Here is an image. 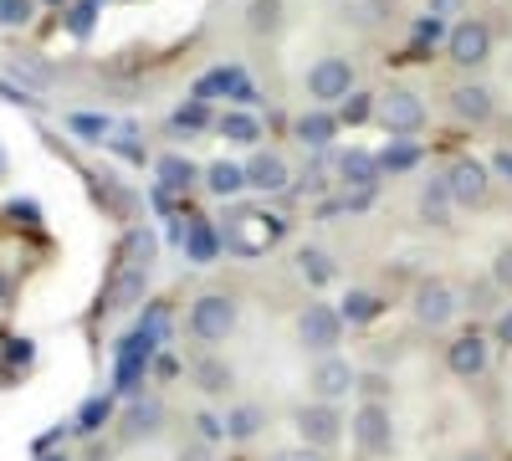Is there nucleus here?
<instances>
[{
    "instance_id": "f3484780",
    "label": "nucleus",
    "mask_w": 512,
    "mask_h": 461,
    "mask_svg": "<svg viewBox=\"0 0 512 461\" xmlns=\"http://www.w3.org/2000/svg\"><path fill=\"white\" fill-rule=\"evenodd\" d=\"M451 211H456V200H451L446 180H431L420 190V221L425 226H451Z\"/></svg>"
},
{
    "instance_id": "f257e3e1",
    "label": "nucleus",
    "mask_w": 512,
    "mask_h": 461,
    "mask_svg": "<svg viewBox=\"0 0 512 461\" xmlns=\"http://www.w3.org/2000/svg\"><path fill=\"white\" fill-rule=\"evenodd\" d=\"M236 313L241 308H236L231 292H205V298H195L185 328H190V339H200V344H226L231 328H236Z\"/></svg>"
},
{
    "instance_id": "58836bf2",
    "label": "nucleus",
    "mask_w": 512,
    "mask_h": 461,
    "mask_svg": "<svg viewBox=\"0 0 512 461\" xmlns=\"http://www.w3.org/2000/svg\"><path fill=\"white\" fill-rule=\"evenodd\" d=\"M431 11H436V16H461L466 0H431Z\"/></svg>"
},
{
    "instance_id": "c756f323",
    "label": "nucleus",
    "mask_w": 512,
    "mask_h": 461,
    "mask_svg": "<svg viewBox=\"0 0 512 461\" xmlns=\"http://www.w3.org/2000/svg\"><path fill=\"white\" fill-rule=\"evenodd\" d=\"M492 287L512 292V246H502L497 257H492Z\"/></svg>"
},
{
    "instance_id": "4468645a",
    "label": "nucleus",
    "mask_w": 512,
    "mask_h": 461,
    "mask_svg": "<svg viewBox=\"0 0 512 461\" xmlns=\"http://www.w3.org/2000/svg\"><path fill=\"white\" fill-rule=\"evenodd\" d=\"M451 113L461 123H487L492 118V88H482V82H461V88L451 93Z\"/></svg>"
},
{
    "instance_id": "ea45409f",
    "label": "nucleus",
    "mask_w": 512,
    "mask_h": 461,
    "mask_svg": "<svg viewBox=\"0 0 512 461\" xmlns=\"http://www.w3.org/2000/svg\"><path fill=\"white\" fill-rule=\"evenodd\" d=\"M492 170H497L502 180H512V149H502V154L492 159Z\"/></svg>"
},
{
    "instance_id": "c9c22d12",
    "label": "nucleus",
    "mask_w": 512,
    "mask_h": 461,
    "mask_svg": "<svg viewBox=\"0 0 512 461\" xmlns=\"http://www.w3.org/2000/svg\"><path fill=\"white\" fill-rule=\"evenodd\" d=\"M195 426H200L205 441H221L226 436V421H216V415H195Z\"/></svg>"
},
{
    "instance_id": "e433bc0d",
    "label": "nucleus",
    "mask_w": 512,
    "mask_h": 461,
    "mask_svg": "<svg viewBox=\"0 0 512 461\" xmlns=\"http://www.w3.org/2000/svg\"><path fill=\"white\" fill-rule=\"evenodd\" d=\"M354 390H364L369 400H379V395L390 390V385H384V374H359V385H354Z\"/></svg>"
},
{
    "instance_id": "79ce46f5",
    "label": "nucleus",
    "mask_w": 512,
    "mask_h": 461,
    "mask_svg": "<svg viewBox=\"0 0 512 461\" xmlns=\"http://www.w3.org/2000/svg\"><path fill=\"white\" fill-rule=\"evenodd\" d=\"M180 461H210V456H205L200 446H190V451H180Z\"/></svg>"
},
{
    "instance_id": "aec40b11",
    "label": "nucleus",
    "mask_w": 512,
    "mask_h": 461,
    "mask_svg": "<svg viewBox=\"0 0 512 461\" xmlns=\"http://www.w3.org/2000/svg\"><path fill=\"white\" fill-rule=\"evenodd\" d=\"M297 272H303L313 287H328L338 277V267H333V257H328L323 246H303V251H297Z\"/></svg>"
},
{
    "instance_id": "6ab92c4d",
    "label": "nucleus",
    "mask_w": 512,
    "mask_h": 461,
    "mask_svg": "<svg viewBox=\"0 0 512 461\" xmlns=\"http://www.w3.org/2000/svg\"><path fill=\"white\" fill-rule=\"evenodd\" d=\"M216 129L231 139V144H256V139H262V118H256L251 108H231V113H221V123H216Z\"/></svg>"
},
{
    "instance_id": "f704fd0d",
    "label": "nucleus",
    "mask_w": 512,
    "mask_h": 461,
    "mask_svg": "<svg viewBox=\"0 0 512 461\" xmlns=\"http://www.w3.org/2000/svg\"><path fill=\"white\" fill-rule=\"evenodd\" d=\"M205 118H210V113H205V98H195V103H185V108L175 113V123H180V129H200Z\"/></svg>"
},
{
    "instance_id": "1a4fd4ad",
    "label": "nucleus",
    "mask_w": 512,
    "mask_h": 461,
    "mask_svg": "<svg viewBox=\"0 0 512 461\" xmlns=\"http://www.w3.org/2000/svg\"><path fill=\"white\" fill-rule=\"evenodd\" d=\"M354 385H359L354 364H349V359H338V354H323V359L313 364V374H308V390H313V400H328V405L349 400V390H354Z\"/></svg>"
},
{
    "instance_id": "393cba45",
    "label": "nucleus",
    "mask_w": 512,
    "mask_h": 461,
    "mask_svg": "<svg viewBox=\"0 0 512 461\" xmlns=\"http://www.w3.org/2000/svg\"><path fill=\"white\" fill-rule=\"evenodd\" d=\"M195 380H200L205 395H221V390L231 385V369H226L221 359H200V364H195Z\"/></svg>"
},
{
    "instance_id": "f03ea898",
    "label": "nucleus",
    "mask_w": 512,
    "mask_h": 461,
    "mask_svg": "<svg viewBox=\"0 0 512 461\" xmlns=\"http://www.w3.org/2000/svg\"><path fill=\"white\" fill-rule=\"evenodd\" d=\"M282 236H287V221L282 216H262V211H241L226 226V246L241 251V257H262V251L277 246Z\"/></svg>"
},
{
    "instance_id": "7c9ffc66",
    "label": "nucleus",
    "mask_w": 512,
    "mask_h": 461,
    "mask_svg": "<svg viewBox=\"0 0 512 461\" xmlns=\"http://www.w3.org/2000/svg\"><path fill=\"white\" fill-rule=\"evenodd\" d=\"M77 431H103V421H108V400H88L82 405V415H77Z\"/></svg>"
},
{
    "instance_id": "423d86ee",
    "label": "nucleus",
    "mask_w": 512,
    "mask_h": 461,
    "mask_svg": "<svg viewBox=\"0 0 512 461\" xmlns=\"http://www.w3.org/2000/svg\"><path fill=\"white\" fill-rule=\"evenodd\" d=\"M297 339H303V349H313V354H333L338 339H344V313L328 308V303H308L303 318H297Z\"/></svg>"
},
{
    "instance_id": "37998d69",
    "label": "nucleus",
    "mask_w": 512,
    "mask_h": 461,
    "mask_svg": "<svg viewBox=\"0 0 512 461\" xmlns=\"http://www.w3.org/2000/svg\"><path fill=\"white\" fill-rule=\"evenodd\" d=\"M456 461H487V456H456Z\"/></svg>"
},
{
    "instance_id": "39448f33",
    "label": "nucleus",
    "mask_w": 512,
    "mask_h": 461,
    "mask_svg": "<svg viewBox=\"0 0 512 461\" xmlns=\"http://www.w3.org/2000/svg\"><path fill=\"white\" fill-rule=\"evenodd\" d=\"M349 93H354V67H349V57H318V62L308 67V98H313V103L333 108V103H344Z\"/></svg>"
},
{
    "instance_id": "5701e85b",
    "label": "nucleus",
    "mask_w": 512,
    "mask_h": 461,
    "mask_svg": "<svg viewBox=\"0 0 512 461\" xmlns=\"http://www.w3.org/2000/svg\"><path fill=\"white\" fill-rule=\"evenodd\" d=\"M256 431H262V410H256V405H236V410L226 415V436H231V441H251Z\"/></svg>"
},
{
    "instance_id": "a211bd4d",
    "label": "nucleus",
    "mask_w": 512,
    "mask_h": 461,
    "mask_svg": "<svg viewBox=\"0 0 512 461\" xmlns=\"http://www.w3.org/2000/svg\"><path fill=\"white\" fill-rule=\"evenodd\" d=\"M205 190H210V195H221V200L241 195V190H246V164L216 159V164H210V170H205Z\"/></svg>"
},
{
    "instance_id": "b1692460",
    "label": "nucleus",
    "mask_w": 512,
    "mask_h": 461,
    "mask_svg": "<svg viewBox=\"0 0 512 461\" xmlns=\"http://www.w3.org/2000/svg\"><path fill=\"white\" fill-rule=\"evenodd\" d=\"M190 180H195V164H190V159H180V154L159 159V185H164V190H185Z\"/></svg>"
},
{
    "instance_id": "2f4dec72",
    "label": "nucleus",
    "mask_w": 512,
    "mask_h": 461,
    "mask_svg": "<svg viewBox=\"0 0 512 461\" xmlns=\"http://www.w3.org/2000/svg\"><path fill=\"white\" fill-rule=\"evenodd\" d=\"M31 21V0H0V26H26Z\"/></svg>"
},
{
    "instance_id": "ddd939ff",
    "label": "nucleus",
    "mask_w": 512,
    "mask_h": 461,
    "mask_svg": "<svg viewBox=\"0 0 512 461\" xmlns=\"http://www.w3.org/2000/svg\"><path fill=\"white\" fill-rule=\"evenodd\" d=\"M287 180H292V170H287L282 154H256V159L246 164V190L277 195V190H287Z\"/></svg>"
},
{
    "instance_id": "0eeeda50",
    "label": "nucleus",
    "mask_w": 512,
    "mask_h": 461,
    "mask_svg": "<svg viewBox=\"0 0 512 461\" xmlns=\"http://www.w3.org/2000/svg\"><path fill=\"white\" fill-rule=\"evenodd\" d=\"M441 180H446V190H451L456 205H487V195H492V164L461 154Z\"/></svg>"
},
{
    "instance_id": "412c9836",
    "label": "nucleus",
    "mask_w": 512,
    "mask_h": 461,
    "mask_svg": "<svg viewBox=\"0 0 512 461\" xmlns=\"http://www.w3.org/2000/svg\"><path fill=\"white\" fill-rule=\"evenodd\" d=\"M379 298H374V292H364V287H354L349 292V298H344V308H338V313H344V323H374L379 318Z\"/></svg>"
},
{
    "instance_id": "cd10ccee",
    "label": "nucleus",
    "mask_w": 512,
    "mask_h": 461,
    "mask_svg": "<svg viewBox=\"0 0 512 461\" xmlns=\"http://www.w3.org/2000/svg\"><path fill=\"white\" fill-rule=\"evenodd\" d=\"M374 108H379V103H374L369 93H349V98H344V113H338V123H364V118H374Z\"/></svg>"
},
{
    "instance_id": "6e6552de",
    "label": "nucleus",
    "mask_w": 512,
    "mask_h": 461,
    "mask_svg": "<svg viewBox=\"0 0 512 461\" xmlns=\"http://www.w3.org/2000/svg\"><path fill=\"white\" fill-rule=\"evenodd\" d=\"M415 323H425V328H446L456 313H461V298H456V287L451 282H441V277H431V282H420L415 287Z\"/></svg>"
},
{
    "instance_id": "4be33fe9",
    "label": "nucleus",
    "mask_w": 512,
    "mask_h": 461,
    "mask_svg": "<svg viewBox=\"0 0 512 461\" xmlns=\"http://www.w3.org/2000/svg\"><path fill=\"white\" fill-rule=\"evenodd\" d=\"M144 298V272L134 267V272H123L113 287H108V308H134Z\"/></svg>"
},
{
    "instance_id": "bb28decb",
    "label": "nucleus",
    "mask_w": 512,
    "mask_h": 461,
    "mask_svg": "<svg viewBox=\"0 0 512 461\" xmlns=\"http://www.w3.org/2000/svg\"><path fill=\"white\" fill-rule=\"evenodd\" d=\"M128 431H134V436H154V431H159V405L149 400V405L128 410Z\"/></svg>"
},
{
    "instance_id": "a19ab883",
    "label": "nucleus",
    "mask_w": 512,
    "mask_h": 461,
    "mask_svg": "<svg viewBox=\"0 0 512 461\" xmlns=\"http://www.w3.org/2000/svg\"><path fill=\"white\" fill-rule=\"evenodd\" d=\"M497 339H502V344H512V313H502V318H497Z\"/></svg>"
},
{
    "instance_id": "7ed1b4c3",
    "label": "nucleus",
    "mask_w": 512,
    "mask_h": 461,
    "mask_svg": "<svg viewBox=\"0 0 512 461\" xmlns=\"http://www.w3.org/2000/svg\"><path fill=\"white\" fill-rule=\"evenodd\" d=\"M374 118L384 123V134H390V139H410V134H420V123H425V103L410 88H390V93H379Z\"/></svg>"
},
{
    "instance_id": "2eb2a0df",
    "label": "nucleus",
    "mask_w": 512,
    "mask_h": 461,
    "mask_svg": "<svg viewBox=\"0 0 512 461\" xmlns=\"http://www.w3.org/2000/svg\"><path fill=\"white\" fill-rule=\"evenodd\" d=\"M338 134V113H328L323 103H313L303 118H297V139H303L308 149H328Z\"/></svg>"
},
{
    "instance_id": "72a5a7b5",
    "label": "nucleus",
    "mask_w": 512,
    "mask_h": 461,
    "mask_svg": "<svg viewBox=\"0 0 512 461\" xmlns=\"http://www.w3.org/2000/svg\"><path fill=\"white\" fill-rule=\"evenodd\" d=\"M72 129H77V134L103 139V134H108V118H98V113H72Z\"/></svg>"
},
{
    "instance_id": "473e14b6",
    "label": "nucleus",
    "mask_w": 512,
    "mask_h": 461,
    "mask_svg": "<svg viewBox=\"0 0 512 461\" xmlns=\"http://www.w3.org/2000/svg\"><path fill=\"white\" fill-rule=\"evenodd\" d=\"M267 461H323V451L303 441V446H282V451H272Z\"/></svg>"
},
{
    "instance_id": "20e7f679",
    "label": "nucleus",
    "mask_w": 512,
    "mask_h": 461,
    "mask_svg": "<svg viewBox=\"0 0 512 461\" xmlns=\"http://www.w3.org/2000/svg\"><path fill=\"white\" fill-rule=\"evenodd\" d=\"M446 57L456 62V67H482L487 57H492V26L487 21H477V16H466V21H456L451 31H446Z\"/></svg>"
},
{
    "instance_id": "9b49d317",
    "label": "nucleus",
    "mask_w": 512,
    "mask_h": 461,
    "mask_svg": "<svg viewBox=\"0 0 512 461\" xmlns=\"http://www.w3.org/2000/svg\"><path fill=\"white\" fill-rule=\"evenodd\" d=\"M354 441L369 451V456H384L395 446V421H390V405L384 400H369V405H359V415H354Z\"/></svg>"
},
{
    "instance_id": "9d476101",
    "label": "nucleus",
    "mask_w": 512,
    "mask_h": 461,
    "mask_svg": "<svg viewBox=\"0 0 512 461\" xmlns=\"http://www.w3.org/2000/svg\"><path fill=\"white\" fill-rule=\"evenodd\" d=\"M292 426H297V436H303L308 446H318V451L338 446V436H344V421H338V410H333L328 400H313V405H303V410L292 415Z\"/></svg>"
},
{
    "instance_id": "dca6fc26",
    "label": "nucleus",
    "mask_w": 512,
    "mask_h": 461,
    "mask_svg": "<svg viewBox=\"0 0 512 461\" xmlns=\"http://www.w3.org/2000/svg\"><path fill=\"white\" fill-rule=\"evenodd\" d=\"M338 175H344L354 190H374L379 185V159L374 154H364V149H349V154H338Z\"/></svg>"
},
{
    "instance_id": "a878e982",
    "label": "nucleus",
    "mask_w": 512,
    "mask_h": 461,
    "mask_svg": "<svg viewBox=\"0 0 512 461\" xmlns=\"http://www.w3.org/2000/svg\"><path fill=\"white\" fill-rule=\"evenodd\" d=\"M415 159H420V149H415V144H395V149H384V154H379V170L400 175V170H410Z\"/></svg>"
},
{
    "instance_id": "c85d7f7f",
    "label": "nucleus",
    "mask_w": 512,
    "mask_h": 461,
    "mask_svg": "<svg viewBox=\"0 0 512 461\" xmlns=\"http://www.w3.org/2000/svg\"><path fill=\"white\" fill-rule=\"evenodd\" d=\"M185 241H190V257H195V262H210V257H216V251H221V241L210 236L205 226H195V231H190Z\"/></svg>"
},
{
    "instance_id": "f8f14e48",
    "label": "nucleus",
    "mask_w": 512,
    "mask_h": 461,
    "mask_svg": "<svg viewBox=\"0 0 512 461\" xmlns=\"http://www.w3.org/2000/svg\"><path fill=\"white\" fill-rule=\"evenodd\" d=\"M487 359H492V339H482V333H461V339L446 344V369L456 374V380L487 374Z\"/></svg>"
},
{
    "instance_id": "4c0bfd02",
    "label": "nucleus",
    "mask_w": 512,
    "mask_h": 461,
    "mask_svg": "<svg viewBox=\"0 0 512 461\" xmlns=\"http://www.w3.org/2000/svg\"><path fill=\"white\" fill-rule=\"evenodd\" d=\"M436 36H441V16L431 11V21H420V26H415V41H436Z\"/></svg>"
}]
</instances>
